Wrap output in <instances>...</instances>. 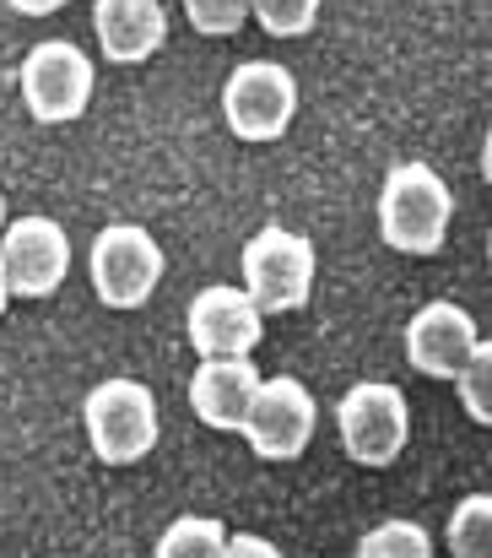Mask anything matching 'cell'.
Listing matches in <instances>:
<instances>
[{
	"label": "cell",
	"instance_id": "24",
	"mask_svg": "<svg viewBox=\"0 0 492 558\" xmlns=\"http://www.w3.org/2000/svg\"><path fill=\"white\" fill-rule=\"evenodd\" d=\"M0 233H5V195H0Z\"/></svg>",
	"mask_w": 492,
	"mask_h": 558
},
{
	"label": "cell",
	"instance_id": "12",
	"mask_svg": "<svg viewBox=\"0 0 492 558\" xmlns=\"http://www.w3.org/2000/svg\"><path fill=\"white\" fill-rule=\"evenodd\" d=\"M255 390H260L255 359H200V369L189 374V412L217 434H238L255 407Z\"/></svg>",
	"mask_w": 492,
	"mask_h": 558
},
{
	"label": "cell",
	"instance_id": "7",
	"mask_svg": "<svg viewBox=\"0 0 492 558\" xmlns=\"http://www.w3.org/2000/svg\"><path fill=\"white\" fill-rule=\"evenodd\" d=\"M341 445L357 466H390L411 439V407L390 379H357L335 407Z\"/></svg>",
	"mask_w": 492,
	"mask_h": 558
},
{
	"label": "cell",
	"instance_id": "10",
	"mask_svg": "<svg viewBox=\"0 0 492 558\" xmlns=\"http://www.w3.org/2000/svg\"><path fill=\"white\" fill-rule=\"evenodd\" d=\"M0 260L11 277V299H54L71 271V239L54 217H16L0 233Z\"/></svg>",
	"mask_w": 492,
	"mask_h": 558
},
{
	"label": "cell",
	"instance_id": "25",
	"mask_svg": "<svg viewBox=\"0 0 492 558\" xmlns=\"http://www.w3.org/2000/svg\"><path fill=\"white\" fill-rule=\"evenodd\" d=\"M488 266H492V233H488Z\"/></svg>",
	"mask_w": 492,
	"mask_h": 558
},
{
	"label": "cell",
	"instance_id": "20",
	"mask_svg": "<svg viewBox=\"0 0 492 558\" xmlns=\"http://www.w3.org/2000/svg\"><path fill=\"white\" fill-rule=\"evenodd\" d=\"M276 554H282V548H276L271 537H249V532H244V537H227L217 558H276Z\"/></svg>",
	"mask_w": 492,
	"mask_h": 558
},
{
	"label": "cell",
	"instance_id": "1",
	"mask_svg": "<svg viewBox=\"0 0 492 558\" xmlns=\"http://www.w3.org/2000/svg\"><path fill=\"white\" fill-rule=\"evenodd\" d=\"M455 217V195L439 169L406 158L379 185V239L401 255H439Z\"/></svg>",
	"mask_w": 492,
	"mask_h": 558
},
{
	"label": "cell",
	"instance_id": "3",
	"mask_svg": "<svg viewBox=\"0 0 492 558\" xmlns=\"http://www.w3.org/2000/svg\"><path fill=\"white\" fill-rule=\"evenodd\" d=\"M315 271H320V255L304 233L282 228V222H266L249 244H244V288L249 299L266 310V315H293L309 304L315 293Z\"/></svg>",
	"mask_w": 492,
	"mask_h": 558
},
{
	"label": "cell",
	"instance_id": "5",
	"mask_svg": "<svg viewBox=\"0 0 492 558\" xmlns=\"http://www.w3.org/2000/svg\"><path fill=\"white\" fill-rule=\"evenodd\" d=\"M93 293L109 310H142L163 282V244L142 222H109L87 255Z\"/></svg>",
	"mask_w": 492,
	"mask_h": 558
},
{
	"label": "cell",
	"instance_id": "16",
	"mask_svg": "<svg viewBox=\"0 0 492 558\" xmlns=\"http://www.w3.org/2000/svg\"><path fill=\"white\" fill-rule=\"evenodd\" d=\"M222 543H227V526L222 521H211V515H179L173 526H168L163 537H158V558H189V554H222Z\"/></svg>",
	"mask_w": 492,
	"mask_h": 558
},
{
	"label": "cell",
	"instance_id": "22",
	"mask_svg": "<svg viewBox=\"0 0 492 558\" xmlns=\"http://www.w3.org/2000/svg\"><path fill=\"white\" fill-rule=\"evenodd\" d=\"M482 174H488V185H492V125H488V136H482Z\"/></svg>",
	"mask_w": 492,
	"mask_h": 558
},
{
	"label": "cell",
	"instance_id": "2",
	"mask_svg": "<svg viewBox=\"0 0 492 558\" xmlns=\"http://www.w3.org/2000/svg\"><path fill=\"white\" fill-rule=\"evenodd\" d=\"M82 423L93 439V456L109 466H136L158 450L163 439V417H158V396L142 379H98L82 401Z\"/></svg>",
	"mask_w": 492,
	"mask_h": 558
},
{
	"label": "cell",
	"instance_id": "17",
	"mask_svg": "<svg viewBox=\"0 0 492 558\" xmlns=\"http://www.w3.org/2000/svg\"><path fill=\"white\" fill-rule=\"evenodd\" d=\"M455 385H460L466 417L482 423V428H492V337L471 348V359H466V369L455 374Z\"/></svg>",
	"mask_w": 492,
	"mask_h": 558
},
{
	"label": "cell",
	"instance_id": "15",
	"mask_svg": "<svg viewBox=\"0 0 492 558\" xmlns=\"http://www.w3.org/2000/svg\"><path fill=\"white\" fill-rule=\"evenodd\" d=\"M357 558H428L433 554V537H428V526H417V521H379L373 532H362L357 537Z\"/></svg>",
	"mask_w": 492,
	"mask_h": 558
},
{
	"label": "cell",
	"instance_id": "6",
	"mask_svg": "<svg viewBox=\"0 0 492 558\" xmlns=\"http://www.w3.org/2000/svg\"><path fill=\"white\" fill-rule=\"evenodd\" d=\"M298 114V82L276 60H244L222 82V120L238 142H282Z\"/></svg>",
	"mask_w": 492,
	"mask_h": 558
},
{
	"label": "cell",
	"instance_id": "8",
	"mask_svg": "<svg viewBox=\"0 0 492 558\" xmlns=\"http://www.w3.org/2000/svg\"><path fill=\"white\" fill-rule=\"evenodd\" d=\"M315 423H320V407H315V390L293 374H276V379H260L255 390V407L244 417V439L260 461H298L315 439Z\"/></svg>",
	"mask_w": 492,
	"mask_h": 558
},
{
	"label": "cell",
	"instance_id": "13",
	"mask_svg": "<svg viewBox=\"0 0 492 558\" xmlns=\"http://www.w3.org/2000/svg\"><path fill=\"white\" fill-rule=\"evenodd\" d=\"M93 33L103 60L142 65L168 44V11L163 0H93Z\"/></svg>",
	"mask_w": 492,
	"mask_h": 558
},
{
	"label": "cell",
	"instance_id": "4",
	"mask_svg": "<svg viewBox=\"0 0 492 558\" xmlns=\"http://www.w3.org/2000/svg\"><path fill=\"white\" fill-rule=\"evenodd\" d=\"M16 82H22V104L38 125H71V120L87 114L98 71L71 38H44V44L27 49Z\"/></svg>",
	"mask_w": 492,
	"mask_h": 558
},
{
	"label": "cell",
	"instance_id": "9",
	"mask_svg": "<svg viewBox=\"0 0 492 558\" xmlns=\"http://www.w3.org/2000/svg\"><path fill=\"white\" fill-rule=\"evenodd\" d=\"M184 337L200 359H249L266 337V310L249 288H200L184 310Z\"/></svg>",
	"mask_w": 492,
	"mask_h": 558
},
{
	"label": "cell",
	"instance_id": "11",
	"mask_svg": "<svg viewBox=\"0 0 492 558\" xmlns=\"http://www.w3.org/2000/svg\"><path fill=\"white\" fill-rule=\"evenodd\" d=\"M477 342L482 337H477L471 310H460L450 299H433V304H422L406 320V364L417 374H428V379H455V374L466 369V359H471Z\"/></svg>",
	"mask_w": 492,
	"mask_h": 558
},
{
	"label": "cell",
	"instance_id": "18",
	"mask_svg": "<svg viewBox=\"0 0 492 558\" xmlns=\"http://www.w3.org/2000/svg\"><path fill=\"white\" fill-rule=\"evenodd\" d=\"M249 16L271 38H304L320 22V0H249Z\"/></svg>",
	"mask_w": 492,
	"mask_h": 558
},
{
	"label": "cell",
	"instance_id": "19",
	"mask_svg": "<svg viewBox=\"0 0 492 558\" xmlns=\"http://www.w3.org/2000/svg\"><path fill=\"white\" fill-rule=\"evenodd\" d=\"M184 16L206 38H227L249 22V0H184Z\"/></svg>",
	"mask_w": 492,
	"mask_h": 558
},
{
	"label": "cell",
	"instance_id": "21",
	"mask_svg": "<svg viewBox=\"0 0 492 558\" xmlns=\"http://www.w3.org/2000/svg\"><path fill=\"white\" fill-rule=\"evenodd\" d=\"M11 11H22V16H54L65 0H5Z\"/></svg>",
	"mask_w": 492,
	"mask_h": 558
},
{
	"label": "cell",
	"instance_id": "14",
	"mask_svg": "<svg viewBox=\"0 0 492 558\" xmlns=\"http://www.w3.org/2000/svg\"><path fill=\"white\" fill-rule=\"evenodd\" d=\"M444 543L455 558H492V494H466L450 510Z\"/></svg>",
	"mask_w": 492,
	"mask_h": 558
},
{
	"label": "cell",
	"instance_id": "23",
	"mask_svg": "<svg viewBox=\"0 0 492 558\" xmlns=\"http://www.w3.org/2000/svg\"><path fill=\"white\" fill-rule=\"evenodd\" d=\"M5 304H11V277H5V260H0V315H5Z\"/></svg>",
	"mask_w": 492,
	"mask_h": 558
}]
</instances>
